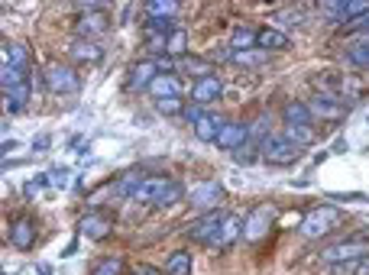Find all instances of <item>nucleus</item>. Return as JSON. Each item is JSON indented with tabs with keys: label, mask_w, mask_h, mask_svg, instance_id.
Masks as SVG:
<instances>
[{
	"label": "nucleus",
	"mask_w": 369,
	"mask_h": 275,
	"mask_svg": "<svg viewBox=\"0 0 369 275\" xmlns=\"http://www.w3.org/2000/svg\"><path fill=\"white\" fill-rule=\"evenodd\" d=\"M220 201H224V185L220 182H201L192 192V208L198 214H210V210H220Z\"/></svg>",
	"instance_id": "nucleus-5"
},
{
	"label": "nucleus",
	"mask_w": 369,
	"mask_h": 275,
	"mask_svg": "<svg viewBox=\"0 0 369 275\" xmlns=\"http://www.w3.org/2000/svg\"><path fill=\"white\" fill-rule=\"evenodd\" d=\"M110 230H114V220L104 210H91L78 220V234L88 236V240H104V236H110Z\"/></svg>",
	"instance_id": "nucleus-6"
},
{
	"label": "nucleus",
	"mask_w": 369,
	"mask_h": 275,
	"mask_svg": "<svg viewBox=\"0 0 369 275\" xmlns=\"http://www.w3.org/2000/svg\"><path fill=\"white\" fill-rule=\"evenodd\" d=\"M182 198H184V185H182V182H175V178H168L166 188H162V194L156 198V204H152V208H159V210L175 208V204H178Z\"/></svg>",
	"instance_id": "nucleus-27"
},
{
	"label": "nucleus",
	"mask_w": 369,
	"mask_h": 275,
	"mask_svg": "<svg viewBox=\"0 0 369 275\" xmlns=\"http://www.w3.org/2000/svg\"><path fill=\"white\" fill-rule=\"evenodd\" d=\"M256 159H260V146H256V142H243V146L234 152V162H236V166H253Z\"/></svg>",
	"instance_id": "nucleus-38"
},
{
	"label": "nucleus",
	"mask_w": 369,
	"mask_h": 275,
	"mask_svg": "<svg viewBox=\"0 0 369 275\" xmlns=\"http://www.w3.org/2000/svg\"><path fill=\"white\" fill-rule=\"evenodd\" d=\"M334 275H369V259H356V262H344V266H330Z\"/></svg>",
	"instance_id": "nucleus-39"
},
{
	"label": "nucleus",
	"mask_w": 369,
	"mask_h": 275,
	"mask_svg": "<svg viewBox=\"0 0 369 275\" xmlns=\"http://www.w3.org/2000/svg\"><path fill=\"white\" fill-rule=\"evenodd\" d=\"M220 94H224V81H220L217 75H210V78H201V81H194L192 88V100L201 107V104H210V100H217Z\"/></svg>",
	"instance_id": "nucleus-14"
},
{
	"label": "nucleus",
	"mask_w": 369,
	"mask_h": 275,
	"mask_svg": "<svg viewBox=\"0 0 369 275\" xmlns=\"http://www.w3.org/2000/svg\"><path fill=\"white\" fill-rule=\"evenodd\" d=\"M272 133L269 130V114H260V117L250 123V142H256V146H262V140Z\"/></svg>",
	"instance_id": "nucleus-36"
},
{
	"label": "nucleus",
	"mask_w": 369,
	"mask_h": 275,
	"mask_svg": "<svg viewBox=\"0 0 369 275\" xmlns=\"http://www.w3.org/2000/svg\"><path fill=\"white\" fill-rule=\"evenodd\" d=\"M243 142H250V123H240V120H230V123H224V130L217 133V149L224 152H236Z\"/></svg>",
	"instance_id": "nucleus-7"
},
{
	"label": "nucleus",
	"mask_w": 369,
	"mask_h": 275,
	"mask_svg": "<svg viewBox=\"0 0 369 275\" xmlns=\"http://www.w3.org/2000/svg\"><path fill=\"white\" fill-rule=\"evenodd\" d=\"M178 72H188V75H194L198 81H201V78L214 75V62H210V59H194V55H184V59H178Z\"/></svg>",
	"instance_id": "nucleus-26"
},
{
	"label": "nucleus",
	"mask_w": 369,
	"mask_h": 275,
	"mask_svg": "<svg viewBox=\"0 0 369 275\" xmlns=\"http://www.w3.org/2000/svg\"><path fill=\"white\" fill-rule=\"evenodd\" d=\"M10 243H13L20 253L33 250V243H36V224H33V217H17V220H13V227H10Z\"/></svg>",
	"instance_id": "nucleus-12"
},
{
	"label": "nucleus",
	"mask_w": 369,
	"mask_h": 275,
	"mask_svg": "<svg viewBox=\"0 0 369 275\" xmlns=\"http://www.w3.org/2000/svg\"><path fill=\"white\" fill-rule=\"evenodd\" d=\"M282 120H286V126H314V114L304 100H288L282 107Z\"/></svg>",
	"instance_id": "nucleus-17"
},
{
	"label": "nucleus",
	"mask_w": 369,
	"mask_h": 275,
	"mask_svg": "<svg viewBox=\"0 0 369 275\" xmlns=\"http://www.w3.org/2000/svg\"><path fill=\"white\" fill-rule=\"evenodd\" d=\"M166 182L168 178H162V175H152V178H146L140 188H136V194H133V201H140V204H156V198L162 194V188H166Z\"/></svg>",
	"instance_id": "nucleus-24"
},
{
	"label": "nucleus",
	"mask_w": 369,
	"mask_h": 275,
	"mask_svg": "<svg viewBox=\"0 0 369 275\" xmlns=\"http://www.w3.org/2000/svg\"><path fill=\"white\" fill-rule=\"evenodd\" d=\"M201 114H204V107H198V104H184V110H182V117L192 123V130H194V123L201 120Z\"/></svg>",
	"instance_id": "nucleus-42"
},
{
	"label": "nucleus",
	"mask_w": 369,
	"mask_h": 275,
	"mask_svg": "<svg viewBox=\"0 0 369 275\" xmlns=\"http://www.w3.org/2000/svg\"><path fill=\"white\" fill-rule=\"evenodd\" d=\"M68 55L75 62H101L104 59V49L98 46V42H91V39H75L72 46H68Z\"/></svg>",
	"instance_id": "nucleus-19"
},
{
	"label": "nucleus",
	"mask_w": 369,
	"mask_h": 275,
	"mask_svg": "<svg viewBox=\"0 0 369 275\" xmlns=\"http://www.w3.org/2000/svg\"><path fill=\"white\" fill-rule=\"evenodd\" d=\"M156 78H159V65L152 59L130 68V88H133V91H149V84L156 81Z\"/></svg>",
	"instance_id": "nucleus-15"
},
{
	"label": "nucleus",
	"mask_w": 369,
	"mask_h": 275,
	"mask_svg": "<svg viewBox=\"0 0 369 275\" xmlns=\"http://www.w3.org/2000/svg\"><path fill=\"white\" fill-rule=\"evenodd\" d=\"M356 259H369V236H350V240L330 243L321 250L324 266H344V262H356Z\"/></svg>",
	"instance_id": "nucleus-1"
},
{
	"label": "nucleus",
	"mask_w": 369,
	"mask_h": 275,
	"mask_svg": "<svg viewBox=\"0 0 369 275\" xmlns=\"http://www.w3.org/2000/svg\"><path fill=\"white\" fill-rule=\"evenodd\" d=\"M230 62H234V65H240V68H260V65H266V62H269V52H262V49L234 52V55H230Z\"/></svg>",
	"instance_id": "nucleus-30"
},
{
	"label": "nucleus",
	"mask_w": 369,
	"mask_h": 275,
	"mask_svg": "<svg viewBox=\"0 0 369 275\" xmlns=\"http://www.w3.org/2000/svg\"><path fill=\"white\" fill-rule=\"evenodd\" d=\"M23 81H29L26 72H17V68L4 65V91H10V88H17V84H23Z\"/></svg>",
	"instance_id": "nucleus-41"
},
{
	"label": "nucleus",
	"mask_w": 369,
	"mask_h": 275,
	"mask_svg": "<svg viewBox=\"0 0 369 275\" xmlns=\"http://www.w3.org/2000/svg\"><path fill=\"white\" fill-rule=\"evenodd\" d=\"M311 114L318 120H324V123H337V120L347 117V104H340V100L334 98H324V94H314V98L308 100Z\"/></svg>",
	"instance_id": "nucleus-8"
},
{
	"label": "nucleus",
	"mask_w": 369,
	"mask_h": 275,
	"mask_svg": "<svg viewBox=\"0 0 369 275\" xmlns=\"http://www.w3.org/2000/svg\"><path fill=\"white\" fill-rule=\"evenodd\" d=\"M292 46V36L288 33H282V29H276V26H262L260 29V36H256V49H262V52H282V49H288Z\"/></svg>",
	"instance_id": "nucleus-13"
},
{
	"label": "nucleus",
	"mask_w": 369,
	"mask_h": 275,
	"mask_svg": "<svg viewBox=\"0 0 369 275\" xmlns=\"http://www.w3.org/2000/svg\"><path fill=\"white\" fill-rule=\"evenodd\" d=\"M282 136H286L288 142H295L298 149H311L314 140H318V130H314V126H286Z\"/></svg>",
	"instance_id": "nucleus-25"
},
{
	"label": "nucleus",
	"mask_w": 369,
	"mask_h": 275,
	"mask_svg": "<svg viewBox=\"0 0 369 275\" xmlns=\"http://www.w3.org/2000/svg\"><path fill=\"white\" fill-rule=\"evenodd\" d=\"M178 4L175 0H156V4H146V20H175Z\"/></svg>",
	"instance_id": "nucleus-31"
},
{
	"label": "nucleus",
	"mask_w": 369,
	"mask_h": 275,
	"mask_svg": "<svg viewBox=\"0 0 369 275\" xmlns=\"http://www.w3.org/2000/svg\"><path fill=\"white\" fill-rule=\"evenodd\" d=\"M178 29H182L178 20H146V26H143L146 36H172V33H178Z\"/></svg>",
	"instance_id": "nucleus-32"
},
{
	"label": "nucleus",
	"mask_w": 369,
	"mask_h": 275,
	"mask_svg": "<svg viewBox=\"0 0 369 275\" xmlns=\"http://www.w3.org/2000/svg\"><path fill=\"white\" fill-rule=\"evenodd\" d=\"M356 42H363V46H369V33H360V39Z\"/></svg>",
	"instance_id": "nucleus-47"
},
{
	"label": "nucleus",
	"mask_w": 369,
	"mask_h": 275,
	"mask_svg": "<svg viewBox=\"0 0 369 275\" xmlns=\"http://www.w3.org/2000/svg\"><path fill=\"white\" fill-rule=\"evenodd\" d=\"M178 91H182V81H178L175 75H159L149 84V98L156 100V104H159V100H168V98H178Z\"/></svg>",
	"instance_id": "nucleus-20"
},
{
	"label": "nucleus",
	"mask_w": 369,
	"mask_h": 275,
	"mask_svg": "<svg viewBox=\"0 0 369 275\" xmlns=\"http://www.w3.org/2000/svg\"><path fill=\"white\" fill-rule=\"evenodd\" d=\"M107 26H110V20H107V13H84V17H78V23H75V36L78 39H98V36H104L107 33Z\"/></svg>",
	"instance_id": "nucleus-9"
},
{
	"label": "nucleus",
	"mask_w": 369,
	"mask_h": 275,
	"mask_svg": "<svg viewBox=\"0 0 369 275\" xmlns=\"http://www.w3.org/2000/svg\"><path fill=\"white\" fill-rule=\"evenodd\" d=\"M52 178H59L55 185H62V188L68 185V172H65V168H55V172H52Z\"/></svg>",
	"instance_id": "nucleus-45"
},
{
	"label": "nucleus",
	"mask_w": 369,
	"mask_h": 275,
	"mask_svg": "<svg viewBox=\"0 0 369 275\" xmlns=\"http://www.w3.org/2000/svg\"><path fill=\"white\" fill-rule=\"evenodd\" d=\"M269 224H272V208H260L246 217L243 224V236L246 240H260V236L269 234Z\"/></svg>",
	"instance_id": "nucleus-16"
},
{
	"label": "nucleus",
	"mask_w": 369,
	"mask_h": 275,
	"mask_svg": "<svg viewBox=\"0 0 369 275\" xmlns=\"http://www.w3.org/2000/svg\"><path fill=\"white\" fill-rule=\"evenodd\" d=\"M240 236H243V220H240V217H234V214H227L224 224H220V230L210 236L208 246H220V250H227V246H234Z\"/></svg>",
	"instance_id": "nucleus-11"
},
{
	"label": "nucleus",
	"mask_w": 369,
	"mask_h": 275,
	"mask_svg": "<svg viewBox=\"0 0 369 275\" xmlns=\"http://www.w3.org/2000/svg\"><path fill=\"white\" fill-rule=\"evenodd\" d=\"M347 62H350L353 68H366V72H369V46H363V42H350V49H347Z\"/></svg>",
	"instance_id": "nucleus-34"
},
{
	"label": "nucleus",
	"mask_w": 369,
	"mask_h": 275,
	"mask_svg": "<svg viewBox=\"0 0 369 275\" xmlns=\"http://www.w3.org/2000/svg\"><path fill=\"white\" fill-rule=\"evenodd\" d=\"M184 49H188V36H184V29L168 36V55H172V59H184V55H188Z\"/></svg>",
	"instance_id": "nucleus-37"
},
{
	"label": "nucleus",
	"mask_w": 369,
	"mask_h": 275,
	"mask_svg": "<svg viewBox=\"0 0 369 275\" xmlns=\"http://www.w3.org/2000/svg\"><path fill=\"white\" fill-rule=\"evenodd\" d=\"M33 149H36V152H46V149H49V136H42V140H36V142H33Z\"/></svg>",
	"instance_id": "nucleus-46"
},
{
	"label": "nucleus",
	"mask_w": 369,
	"mask_h": 275,
	"mask_svg": "<svg viewBox=\"0 0 369 275\" xmlns=\"http://www.w3.org/2000/svg\"><path fill=\"white\" fill-rule=\"evenodd\" d=\"M130 275H166V272H159V269L149 266V262H136V266L130 269Z\"/></svg>",
	"instance_id": "nucleus-43"
},
{
	"label": "nucleus",
	"mask_w": 369,
	"mask_h": 275,
	"mask_svg": "<svg viewBox=\"0 0 369 275\" xmlns=\"http://www.w3.org/2000/svg\"><path fill=\"white\" fill-rule=\"evenodd\" d=\"M91 275H123V259L120 256H107L91 269Z\"/></svg>",
	"instance_id": "nucleus-35"
},
{
	"label": "nucleus",
	"mask_w": 369,
	"mask_h": 275,
	"mask_svg": "<svg viewBox=\"0 0 369 275\" xmlns=\"http://www.w3.org/2000/svg\"><path fill=\"white\" fill-rule=\"evenodd\" d=\"M224 217L227 214H220V210H210V214L198 217V220L188 227V236H192V240H198V243H210V236L217 234L220 224H224Z\"/></svg>",
	"instance_id": "nucleus-10"
},
{
	"label": "nucleus",
	"mask_w": 369,
	"mask_h": 275,
	"mask_svg": "<svg viewBox=\"0 0 369 275\" xmlns=\"http://www.w3.org/2000/svg\"><path fill=\"white\" fill-rule=\"evenodd\" d=\"M224 123H227L224 117H217V114H210V110H204V114H201V120L194 123V136H198L201 142H217V133L224 130Z\"/></svg>",
	"instance_id": "nucleus-18"
},
{
	"label": "nucleus",
	"mask_w": 369,
	"mask_h": 275,
	"mask_svg": "<svg viewBox=\"0 0 369 275\" xmlns=\"http://www.w3.org/2000/svg\"><path fill=\"white\" fill-rule=\"evenodd\" d=\"M143 182H146L143 168H130V172H123V175L117 178V185H114V194H117V198H133L136 188H140Z\"/></svg>",
	"instance_id": "nucleus-21"
},
{
	"label": "nucleus",
	"mask_w": 369,
	"mask_h": 275,
	"mask_svg": "<svg viewBox=\"0 0 369 275\" xmlns=\"http://www.w3.org/2000/svg\"><path fill=\"white\" fill-rule=\"evenodd\" d=\"M330 201H353V204H366V194H356V192H350V194H330Z\"/></svg>",
	"instance_id": "nucleus-44"
},
{
	"label": "nucleus",
	"mask_w": 369,
	"mask_h": 275,
	"mask_svg": "<svg viewBox=\"0 0 369 275\" xmlns=\"http://www.w3.org/2000/svg\"><path fill=\"white\" fill-rule=\"evenodd\" d=\"M42 81H46V88H49L52 94H59V98L81 91V78H78V72L72 65H65V62H52V65L46 68V75H42Z\"/></svg>",
	"instance_id": "nucleus-4"
},
{
	"label": "nucleus",
	"mask_w": 369,
	"mask_h": 275,
	"mask_svg": "<svg viewBox=\"0 0 369 275\" xmlns=\"http://www.w3.org/2000/svg\"><path fill=\"white\" fill-rule=\"evenodd\" d=\"M340 220V210L330 208V204H318V208H311L308 214L302 217V224H298V236L302 240H321L324 234H330Z\"/></svg>",
	"instance_id": "nucleus-2"
},
{
	"label": "nucleus",
	"mask_w": 369,
	"mask_h": 275,
	"mask_svg": "<svg viewBox=\"0 0 369 275\" xmlns=\"http://www.w3.org/2000/svg\"><path fill=\"white\" fill-rule=\"evenodd\" d=\"M256 36H260V29H253V26H236L234 36H230V49L234 52L256 49Z\"/></svg>",
	"instance_id": "nucleus-28"
},
{
	"label": "nucleus",
	"mask_w": 369,
	"mask_h": 275,
	"mask_svg": "<svg viewBox=\"0 0 369 275\" xmlns=\"http://www.w3.org/2000/svg\"><path fill=\"white\" fill-rule=\"evenodd\" d=\"M29 81H23V84H17V88H10V91H4V110L7 114H20V110L26 107V100H29Z\"/></svg>",
	"instance_id": "nucleus-23"
},
{
	"label": "nucleus",
	"mask_w": 369,
	"mask_h": 275,
	"mask_svg": "<svg viewBox=\"0 0 369 275\" xmlns=\"http://www.w3.org/2000/svg\"><path fill=\"white\" fill-rule=\"evenodd\" d=\"M4 65L17 68V72H29V52H26L23 42H4Z\"/></svg>",
	"instance_id": "nucleus-22"
},
{
	"label": "nucleus",
	"mask_w": 369,
	"mask_h": 275,
	"mask_svg": "<svg viewBox=\"0 0 369 275\" xmlns=\"http://www.w3.org/2000/svg\"><path fill=\"white\" fill-rule=\"evenodd\" d=\"M156 110H159V114H166V117H182L184 104H182V98H168V100H159V104H156Z\"/></svg>",
	"instance_id": "nucleus-40"
},
{
	"label": "nucleus",
	"mask_w": 369,
	"mask_h": 275,
	"mask_svg": "<svg viewBox=\"0 0 369 275\" xmlns=\"http://www.w3.org/2000/svg\"><path fill=\"white\" fill-rule=\"evenodd\" d=\"M260 156L266 159L269 166L286 168V166H295V162H298V159L304 156V149H298L295 142H288L286 136H282V130H279V133H269L266 140H262Z\"/></svg>",
	"instance_id": "nucleus-3"
},
{
	"label": "nucleus",
	"mask_w": 369,
	"mask_h": 275,
	"mask_svg": "<svg viewBox=\"0 0 369 275\" xmlns=\"http://www.w3.org/2000/svg\"><path fill=\"white\" fill-rule=\"evenodd\" d=\"M272 23H276V29H282V33H286V29H295V26L304 23V13H302V10H282V13H276V17H272Z\"/></svg>",
	"instance_id": "nucleus-33"
},
{
	"label": "nucleus",
	"mask_w": 369,
	"mask_h": 275,
	"mask_svg": "<svg viewBox=\"0 0 369 275\" xmlns=\"http://www.w3.org/2000/svg\"><path fill=\"white\" fill-rule=\"evenodd\" d=\"M166 275H192V253L175 250L166 259Z\"/></svg>",
	"instance_id": "nucleus-29"
}]
</instances>
